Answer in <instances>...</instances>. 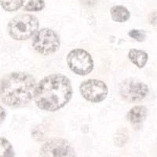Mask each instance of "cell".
I'll return each mask as SVG.
<instances>
[{
  "label": "cell",
  "mask_w": 157,
  "mask_h": 157,
  "mask_svg": "<svg viewBox=\"0 0 157 157\" xmlns=\"http://www.w3.org/2000/svg\"><path fill=\"white\" fill-rule=\"evenodd\" d=\"M6 116V114L5 109H4L3 107L0 105V124L5 120Z\"/></svg>",
  "instance_id": "cell-16"
},
{
  "label": "cell",
  "mask_w": 157,
  "mask_h": 157,
  "mask_svg": "<svg viewBox=\"0 0 157 157\" xmlns=\"http://www.w3.org/2000/svg\"><path fill=\"white\" fill-rule=\"evenodd\" d=\"M71 81L61 74L46 76L37 84L34 100L41 110L55 112L65 106L72 98Z\"/></svg>",
  "instance_id": "cell-1"
},
{
  "label": "cell",
  "mask_w": 157,
  "mask_h": 157,
  "mask_svg": "<svg viewBox=\"0 0 157 157\" xmlns=\"http://www.w3.org/2000/svg\"><path fill=\"white\" fill-rule=\"evenodd\" d=\"M8 32L15 40H26L36 34L39 29L37 17L31 14L14 17L8 24Z\"/></svg>",
  "instance_id": "cell-3"
},
{
  "label": "cell",
  "mask_w": 157,
  "mask_h": 157,
  "mask_svg": "<svg viewBox=\"0 0 157 157\" xmlns=\"http://www.w3.org/2000/svg\"><path fill=\"white\" fill-rule=\"evenodd\" d=\"M112 18L114 21L123 23L130 19V13L128 10L123 6H115L110 10Z\"/></svg>",
  "instance_id": "cell-11"
},
{
  "label": "cell",
  "mask_w": 157,
  "mask_h": 157,
  "mask_svg": "<svg viewBox=\"0 0 157 157\" xmlns=\"http://www.w3.org/2000/svg\"><path fill=\"white\" fill-rule=\"evenodd\" d=\"M25 0H0V5L4 10L7 12H13L23 6Z\"/></svg>",
  "instance_id": "cell-13"
},
{
  "label": "cell",
  "mask_w": 157,
  "mask_h": 157,
  "mask_svg": "<svg viewBox=\"0 0 157 157\" xmlns=\"http://www.w3.org/2000/svg\"><path fill=\"white\" fill-rule=\"evenodd\" d=\"M39 157H75L73 147L64 138H51L42 146Z\"/></svg>",
  "instance_id": "cell-6"
},
{
  "label": "cell",
  "mask_w": 157,
  "mask_h": 157,
  "mask_svg": "<svg viewBox=\"0 0 157 157\" xmlns=\"http://www.w3.org/2000/svg\"><path fill=\"white\" fill-rule=\"evenodd\" d=\"M79 90L82 98L93 103L103 101L108 95L105 82L99 79H88L81 83Z\"/></svg>",
  "instance_id": "cell-8"
},
{
  "label": "cell",
  "mask_w": 157,
  "mask_h": 157,
  "mask_svg": "<svg viewBox=\"0 0 157 157\" xmlns=\"http://www.w3.org/2000/svg\"><path fill=\"white\" fill-rule=\"evenodd\" d=\"M0 157H16L11 143L3 137H0Z\"/></svg>",
  "instance_id": "cell-12"
},
{
  "label": "cell",
  "mask_w": 157,
  "mask_h": 157,
  "mask_svg": "<svg viewBox=\"0 0 157 157\" xmlns=\"http://www.w3.org/2000/svg\"><path fill=\"white\" fill-rule=\"evenodd\" d=\"M120 95L122 99L128 102H137L143 100L148 95V86L141 81L127 78L120 83Z\"/></svg>",
  "instance_id": "cell-7"
},
{
  "label": "cell",
  "mask_w": 157,
  "mask_h": 157,
  "mask_svg": "<svg viewBox=\"0 0 157 157\" xmlns=\"http://www.w3.org/2000/svg\"><path fill=\"white\" fill-rule=\"evenodd\" d=\"M128 35L130 37L133 38V39L138 42L145 41V38H146L145 32H143V31L137 30V29H133V30L130 31Z\"/></svg>",
  "instance_id": "cell-15"
},
{
  "label": "cell",
  "mask_w": 157,
  "mask_h": 157,
  "mask_svg": "<svg viewBox=\"0 0 157 157\" xmlns=\"http://www.w3.org/2000/svg\"><path fill=\"white\" fill-rule=\"evenodd\" d=\"M44 0H30L25 6V10L29 12H37L44 9Z\"/></svg>",
  "instance_id": "cell-14"
},
{
  "label": "cell",
  "mask_w": 157,
  "mask_h": 157,
  "mask_svg": "<svg viewBox=\"0 0 157 157\" xmlns=\"http://www.w3.org/2000/svg\"><path fill=\"white\" fill-rule=\"evenodd\" d=\"M148 114V109L144 105H137L129 111L128 120L134 128H140L145 120Z\"/></svg>",
  "instance_id": "cell-9"
},
{
  "label": "cell",
  "mask_w": 157,
  "mask_h": 157,
  "mask_svg": "<svg viewBox=\"0 0 157 157\" xmlns=\"http://www.w3.org/2000/svg\"><path fill=\"white\" fill-rule=\"evenodd\" d=\"M67 64L74 73L78 75H88L94 69V60L90 54L82 49H75L67 56Z\"/></svg>",
  "instance_id": "cell-5"
},
{
  "label": "cell",
  "mask_w": 157,
  "mask_h": 157,
  "mask_svg": "<svg viewBox=\"0 0 157 157\" xmlns=\"http://www.w3.org/2000/svg\"><path fill=\"white\" fill-rule=\"evenodd\" d=\"M37 86L34 77L25 72H12L0 82V100L10 107H22L30 103Z\"/></svg>",
  "instance_id": "cell-2"
},
{
  "label": "cell",
  "mask_w": 157,
  "mask_h": 157,
  "mask_svg": "<svg viewBox=\"0 0 157 157\" xmlns=\"http://www.w3.org/2000/svg\"><path fill=\"white\" fill-rule=\"evenodd\" d=\"M61 46L60 38L54 31L50 29H43L35 34L32 47L36 52L43 55L54 54Z\"/></svg>",
  "instance_id": "cell-4"
},
{
  "label": "cell",
  "mask_w": 157,
  "mask_h": 157,
  "mask_svg": "<svg viewBox=\"0 0 157 157\" xmlns=\"http://www.w3.org/2000/svg\"><path fill=\"white\" fill-rule=\"evenodd\" d=\"M128 57L130 61L135 64L137 68H143L146 64L148 59V55L144 50L131 49L129 51Z\"/></svg>",
  "instance_id": "cell-10"
}]
</instances>
